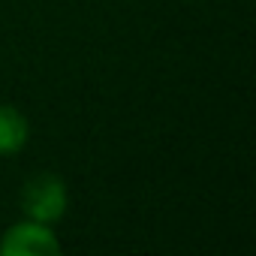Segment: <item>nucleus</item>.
I'll return each mask as SVG.
<instances>
[{"label":"nucleus","instance_id":"f257e3e1","mask_svg":"<svg viewBox=\"0 0 256 256\" xmlns=\"http://www.w3.org/2000/svg\"><path fill=\"white\" fill-rule=\"evenodd\" d=\"M22 214L28 220H40V223H48L54 226L64 214H66V205H70V196H66V181L54 172H40V175H30L22 187Z\"/></svg>","mask_w":256,"mask_h":256},{"label":"nucleus","instance_id":"7ed1b4c3","mask_svg":"<svg viewBox=\"0 0 256 256\" xmlns=\"http://www.w3.org/2000/svg\"><path fill=\"white\" fill-rule=\"evenodd\" d=\"M30 139V124L28 118L10 106V102H0V157H10L18 154Z\"/></svg>","mask_w":256,"mask_h":256},{"label":"nucleus","instance_id":"f03ea898","mask_svg":"<svg viewBox=\"0 0 256 256\" xmlns=\"http://www.w3.org/2000/svg\"><path fill=\"white\" fill-rule=\"evenodd\" d=\"M60 253V238L48 223L22 220L12 223L0 238V256H54Z\"/></svg>","mask_w":256,"mask_h":256}]
</instances>
